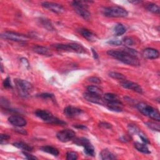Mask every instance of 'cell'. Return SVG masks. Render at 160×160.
<instances>
[{
	"mask_svg": "<svg viewBox=\"0 0 160 160\" xmlns=\"http://www.w3.org/2000/svg\"><path fill=\"white\" fill-rule=\"evenodd\" d=\"M107 54L111 57L128 65L138 67L140 64L138 58L128 54L124 50H109L107 51Z\"/></svg>",
	"mask_w": 160,
	"mask_h": 160,
	"instance_id": "6da1fadb",
	"label": "cell"
},
{
	"mask_svg": "<svg viewBox=\"0 0 160 160\" xmlns=\"http://www.w3.org/2000/svg\"><path fill=\"white\" fill-rule=\"evenodd\" d=\"M35 115L37 117L41 119L43 121L46 122V123L61 126H64L67 124L63 120L54 117L50 111L47 110L38 109L35 111Z\"/></svg>",
	"mask_w": 160,
	"mask_h": 160,
	"instance_id": "7a4b0ae2",
	"label": "cell"
},
{
	"mask_svg": "<svg viewBox=\"0 0 160 160\" xmlns=\"http://www.w3.org/2000/svg\"><path fill=\"white\" fill-rule=\"evenodd\" d=\"M15 84L19 95L24 98L30 96L33 90V86L30 82L23 80H16Z\"/></svg>",
	"mask_w": 160,
	"mask_h": 160,
	"instance_id": "3957f363",
	"label": "cell"
},
{
	"mask_svg": "<svg viewBox=\"0 0 160 160\" xmlns=\"http://www.w3.org/2000/svg\"><path fill=\"white\" fill-rule=\"evenodd\" d=\"M137 108L143 115L157 121H160L159 113L153 107L146 104L145 103H140L137 105Z\"/></svg>",
	"mask_w": 160,
	"mask_h": 160,
	"instance_id": "277c9868",
	"label": "cell"
},
{
	"mask_svg": "<svg viewBox=\"0 0 160 160\" xmlns=\"http://www.w3.org/2000/svg\"><path fill=\"white\" fill-rule=\"evenodd\" d=\"M103 13L105 16L112 18H125L128 15V11L120 6H110L104 8Z\"/></svg>",
	"mask_w": 160,
	"mask_h": 160,
	"instance_id": "5b68a950",
	"label": "cell"
},
{
	"mask_svg": "<svg viewBox=\"0 0 160 160\" xmlns=\"http://www.w3.org/2000/svg\"><path fill=\"white\" fill-rule=\"evenodd\" d=\"M87 2L83 1H74L72 5L74 8L75 11L84 20H88L91 18V13L88 10V6L86 4Z\"/></svg>",
	"mask_w": 160,
	"mask_h": 160,
	"instance_id": "8992f818",
	"label": "cell"
},
{
	"mask_svg": "<svg viewBox=\"0 0 160 160\" xmlns=\"http://www.w3.org/2000/svg\"><path fill=\"white\" fill-rule=\"evenodd\" d=\"M1 36L3 39L16 42L24 43L28 40V38L26 36L12 31H5L2 34Z\"/></svg>",
	"mask_w": 160,
	"mask_h": 160,
	"instance_id": "52a82bcc",
	"label": "cell"
},
{
	"mask_svg": "<svg viewBox=\"0 0 160 160\" xmlns=\"http://www.w3.org/2000/svg\"><path fill=\"white\" fill-rule=\"evenodd\" d=\"M76 136L74 131L70 129H65L59 131L56 135V137L63 143H67L70 141L74 139Z\"/></svg>",
	"mask_w": 160,
	"mask_h": 160,
	"instance_id": "ba28073f",
	"label": "cell"
},
{
	"mask_svg": "<svg viewBox=\"0 0 160 160\" xmlns=\"http://www.w3.org/2000/svg\"><path fill=\"white\" fill-rule=\"evenodd\" d=\"M41 5L43 8L48 9L50 11L57 14H61L65 11V9L63 8V6L56 3L45 2L42 3Z\"/></svg>",
	"mask_w": 160,
	"mask_h": 160,
	"instance_id": "9c48e42d",
	"label": "cell"
},
{
	"mask_svg": "<svg viewBox=\"0 0 160 160\" xmlns=\"http://www.w3.org/2000/svg\"><path fill=\"white\" fill-rule=\"evenodd\" d=\"M83 96L84 99L87 100L88 101L95 103V104H98L100 105H105V101L102 98V96L95 95V94H93L89 92L84 93Z\"/></svg>",
	"mask_w": 160,
	"mask_h": 160,
	"instance_id": "30bf717a",
	"label": "cell"
},
{
	"mask_svg": "<svg viewBox=\"0 0 160 160\" xmlns=\"http://www.w3.org/2000/svg\"><path fill=\"white\" fill-rule=\"evenodd\" d=\"M121 86L123 87L124 88L128 89L133 90L134 91H136L138 93L142 94L143 93V89L138 84L134 83L133 81H127V80H123V81L121 82Z\"/></svg>",
	"mask_w": 160,
	"mask_h": 160,
	"instance_id": "8fae6325",
	"label": "cell"
},
{
	"mask_svg": "<svg viewBox=\"0 0 160 160\" xmlns=\"http://www.w3.org/2000/svg\"><path fill=\"white\" fill-rule=\"evenodd\" d=\"M8 121L13 126L19 128L23 127L27 124V121L24 118L18 115H13L9 117Z\"/></svg>",
	"mask_w": 160,
	"mask_h": 160,
	"instance_id": "7c38bea8",
	"label": "cell"
},
{
	"mask_svg": "<svg viewBox=\"0 0 160 160\" xmlns=\"http://www.w3.org/2000/svg\"><path fill=\"white\" fill-rule=\"evenodd\" d=\"M83 113V111L78 108H75L72 106H68L66 107L64 109V115L68 118H74L80 115Z\"/></svg>",
	"mask_w": 160,
	"mask_h": 160,
	"instance_id": "4fadbf2b",
	"label": "cell"
},
{
	"mask_svg": "<svg viewBox=\"0 0 160 160\" xmlns=\"http://www.w3.org/2000/svg\"><path fill=\"white\" fill-rule=\"evenodd\" d=\"M143 55L145 58H146L147 59L155 60V59H157L159 58V53L156 49L148 48H146L143 51Z\"/></svg>",
	"mask_w": 160,
	"mask_h": 160,
	"instance_id": "5bb4252c",
	"label": "cell"
},
{
	"mask_svg": "<svg viewBox=\"0 0 160 160\" xmlns=\"http://www.w3.org/2000/svg\"><path fill=\"white\" fill-rule=\"evenodd\" d=\"M107 108L113 111L121 112L123 109V105L122 104L121 101H112L106 103Z\"/></svg>",
	"mask_w": 160,
	"mask_h": 160,
	"instance_id": "9a60e30c",
	"label": "cell"
},
{
	"mask_svg": "<svg viewBox=\"0 0 160 160\" xmlns=\"http://www.w3.org/2000/svg\"><path fill=\"white\" fill-rule=\"evenodd\" d=\"M79 32L82 36H83L88 41H95L96 40V36L91 31L85 29V28H81L79 30Z\"/></svg>",
	"mask_w": 160,
	"mask_h": 160,
	"instance_id": "2e32d148",
	"label": "cell"
},
{
	"mask_svg": "<svg viewBox=\"0 0 160 160\" xmlns=\"http://www.w3.org/2000/svg\"><path fill=\"white\" fill-rule=\"evenodd\" d=\"M33 51L39 54L45 56H52L51 52L46 47H43L41 46H34L33 48Z\"/></svg>",
	"mask_w": 160,
	"mask_h": 160,
	"instance_id": "e0dca14e",
	"label": "cell"
},
{
	"mask_svg": "<svg viewBox=\"0 0 160 160\" xmlns=\"http://www.w3.org/2000/svg\"><path fill=\"white\" fill-rule=\"evenodd\" d=\"M13 146L17 148L24 150V152H30L33 150V147L30 145H28L23 142H18L13 143Z\"/></svg>",
	"mask_w": 160,
	"mask_h": 160,
	"instance_id": "ac0fdd59",
	"label": "cell"
},
{
	"mask_svg": "<svg viewBox=\"0 0 160 160\" xmlns=\"http://www.w3.org/2000/svg\"><path fill=\"white\" fill-rule=\"evenodd\" d=\"M40 149L43 152L51 154L54 156H58L60 154V152H59L58 149H56V148H55L53 146H42L40 148Z\"/></svg>",
	"mask_w": 160,
	"mask_h": 160,
	"instance_id": "d6986e66",
	"label": "cell"
},
{
	"mask_svg": "<svg viewBox=\"0 0 160 160\" xmlns=\"http://www.w3.org/2000/svg\"><path fill=\"white\" fill-rule=\"evenodd\" d=\"M100 156H101V158L103 160H107V159L111 160V159H116L117 158L116 156L113 153H112L107 149L102 150L100 153Z\"/></svg>",
	"mask_w": 160,
	"mask_h": 160,
	"instance_id": "ffe728a7",
	"label": "cell"
},
{
	"mask_svg": "<svg viewBox=\"0 0 160 160\" xmlns=\"http://www.w3.org/2000/svg\"><path fill=\"white\" fill-rule=\"evenodd\" d=\"M135 148L138 150V152L144 153V154H150L151 152L149 150L148 147L146 146V144L140 143L139 142H136L134 143Z\"/></svg>",
	"mask_w": 160,
	"mask_h": 160,
	"instance_id": "44dd1931",
	"label": "cell"
},
{
	"mask_svg": "<svg viewBox=\"0 0 160 160\" xmlns=\"http://www.w3.org/2000/svg\"><path fill=\"white\" fill-rule=\"evenodd\" d=\"M69 46L71 48V52H76L77 53H85L86 50L84 47L78 43H70Z\"/></svg>",
	"mask_w": 160,
	"mask_h": 160,
	"instance_id": "7402d4cb",
	"label": "cell"
},
{
	"mask_svg": "<svg viewBox=\"0 0 160 160\" xmlns=\"http://www.w3.org/2000/svg\"><path fill=\"white\" fill-rule=\"evenodd\" d=\"M104 99L105 101V105L106 103L108 102H112V101H120V98L118 97L115 94L113 93H106L104 95Z\"/></svg>",
	"mask_w": 160,
	"mask_h": 160,
	"instance_id": "603a6c76",
	"label": "cell"
},
{
	"mask_svg": "<svg viewBox=\"0 0 160 160\" xmlns=\"http://www.w3.org/2000/svg\"><path fill=\"white\" fill-rule=\"evenodd\" d=\"M74 143L78 146H81L84 147L87 145L91 143L90 141L86 138H78L74 139Z\"/></svg>",
	"mask_w": 160,
	"mask_h": 160,
	"instance_id": "cb8c5ba5",
	"label": "cell"
},
{
	"mask_svg": "<svg viewBox=\"0 0 160 160\" xmlns=\"http://www.w3.org/2000/svg\"><path fill=\"white\" fill-rule=\"evenodd\" d=\"M126 31V29L124 25L122 24H118L115 28V34L116 36H121L124 34Z\"/></svg>",
	"mask_w": 160,
	"mask_h": 160,
	"instance_id": "d4e9b609",
	"label": "cell"
},
{
	"mask_svg": "<svg viewBox=\"0 0 160 160\" xmlns=\"http://www.w3.org/2000/svg\"><path fill=\"white\" fill-rule=\"evenodd\" d=\"M84 152L87 155L90 156H95V148L93 147L91 143H90L84 147Z\"/></svg>",
	"mask_w": 160,
	"mask_h": 160,
	"instance_id": "484cf974",
	"label": "cell"
},
{
	"mask_svg": "<svg viewBox=\"0 0 160 160\" xmlns=\"http://www.w3.org/2000/svg\"><path fill=\"white\" fill-rule=\"evenodd\" d=\"M146 9L149 11L152 12L153 13H155L156 15L159 14V11H160L159 7L156 4H154V3L148 4L146 6Z\"/></svg>",
	"mask_w": 160,
	"mask_h": 160,
	"instance_id": "4316f807",
	"label": "cell"
},
{
	"mask_svg": "<svg viewBox=\"0 0 160 160\" xmlns=\"http://www.w3.org/2000/svg\"><path fill=\"white\" fill-rule=\"evenodd\" d=\"M87 90L89 93L95 94V95L101 96H102L103 95V91H101V90L96 86H89L87 88Z\"/></svg>",
	"mask_w": 160,
	"mask_h": 160,
	"instance_id": "83f0119b",
	"label": "cell"
},
{
	"mask_svg": "<svg viewBox=\"0 0 160 160\" xmlns=\"http://www.w3.org/2000/svg\"><path fill=\"white\" fill-rule=\"evenodd\" d=\"M109 76L111 77L112 78L115 79V80H125L126 77L124 76L123 74H122L119 73L117 72H111L109 73Z\"/></svg>",
	"mask_w": 160,
	"mask_h": 160,
	"instance_id": "f1b7e54d",
	"label": "cell"
},
{
	"mask_svg": "<svg viewBox=\"0 0 160 160\" xmlns=\"http://www.w3.org/2000/svg\"><path fill=\"white\" fill-rule=\"evenodd\" d=\"M41 23L42 25H43V26L44 28H46V29H48L49 30H54V28L52 26V24H51V23L48 21L46 20V19H41Z\"/></svg>",
	"mask_w": 160,
	"mask_h": 160,
	"instance_id": "f546056e",
	"label": "cell"
},
{
	"mask_svg": "<svg viewBox=\"0 0 160 160\" xmlns=\"http://www.w3.org/2000/svg\"><path fill=\"white\" fill-rule=\"evenodd\" d=\"M146 126L153 131H159V125L158 124H156L155 123H153V122H148L146 123Z\"/></svg>",
	"mask_w": 160,
	"mask_h": 160,
	"instance_id": "4dcf8cb0",
	"label": "cell"
},
{
	"mask_svg": "<svg viewBox=\"0 0 160 160\" xmlns=\"http://www.w3.org/2000/svg\"><path fill=\"white\" fill-rule=\"evenodd\" d=\"M128 128L131 134H138L141 131V130L135 125H129Z\"/></svg>",
	"mask_w": 160,
	"mask_h": 160,
	"instance_id": "1f68e13d",
	"label": "cell"
},
{
	"mask_svg": "<svg viewBox=\"0 0 160 160\" xmlns=\"http://www.w3.org/2000/svg\"><path fill=\"white\" fill-rule=\"evenodd\" d=\"M78 158L77 153L74 152H69L67 154V159L68 160H76Z\"/></svg>",
	"mask_w": 160,
	"mask_h": 160,
	"instance_id": "d6a6232c",
	"label": "cell"
},
{
	"mask_svg": "<svg viewBox=\"0 0 160 160\" xmlns=\"http://www.w3.org/2000/svg\"><path fill=\"white\" fill-rule=\"evenodd\" d=\"M10 78L7 77L3 81V86L5 88H13V86L11 83Z\"/></svg>",
	"mask_w": 160,
	"mask_h": 160,
	"instance_id": "836d02e7",
	"label": "cell"
},
{
	"mask_svg": "<svg viewBox=\"0 0 160 160\" xmlns=\"http://www.w3.org/2000/svg\"><path fill=\"white\" fill-rule=\"evenodd\" d=\"M138 135H139L140 138L142 139V140L143 141V142L145 144H149V143H150V142H149V141L148 138L146 136V135H145L142 132V131H140V132L138 133Z\"/></svg>",
	"mask_w": 160,
	"mask_h": 160,
	"instance_id": "e575fe53",
	"label": "cell"
},
{
	"mask_svg": "<svg viewBox=\"0 0 160 160\" xmlns=\"http://www.w3.org/2000/svg\"><path fill=\"white\" fill-rule=\"evenodd\" d=\"M123 42L127 46H132L134 44V41L133 40L129 37H126L123 39Z\"/></svg>",
	"mask_w": 160,
	"mask_h": 160,
	"instance_id": "d590c367",
	"label": "cell"
},
{
	"mask_svg": "<svg viewBox=\"0 0 160 160\" xmlns=\"http://www.w3.org/2000/svg\"><path fill=\"white\" fill-rule=\"evenodd\" d=\"M109 44L111 45H113V46H119L122 44V41L118 40H109L107 42Z\"/></svg>",
	"mask_w": 160,
	"mask_h": 160,
	"instance_id": "8d00e7d4",
	"label": "cell"
},
{
	"mask_svg": "<svg viewBox=\"0 0 160 160\" xmlns=\"http://www.w3.org/2000/svg\"><path fill=\"white\" fill-rule=\"evenodd\" d=\"M10 138V136L8 135H4L2 134L0 136V139H1V144H3L4 142L6 143V142L8 141V139Z\"/></svg>",
	"mask_w": 160,
	"mask_h": 160,
	"instance_id": "74e56055",
	"label": "cell"
},
{
	"mask_svg": "<svg viewBox=\"0 0 160 160\" xmlns=\"http://www.w3.org/2000/svg\"><path fill=\"white\" fill-rule=\"evenodd\" d=\"M99 125L100 127L104 128L106 129H110L112 128V125L111 124L107 123V122H100Z\"/></svg>",
	"mask_w": 160,
	"mask_h": 160,
	"instance_id": "f35d334b",
	"label": "cell"
},
{
	"mask_svg": "<svg viewBox=\"0 0 160 160\" xmlns=\"http://www.w3.org/2000/svg\"><path fill=\"white\" fill-rule=\"evenodd\" d=\"M23 154L24 155L26 158L28 159H38L37 157H36V156H34L31 154H29L28 153V152H23Z\"/></svg>",
	"mask_w": 160,
	"mask_h": 160,
	"instance_id": "ab89813d",
	"label": "cell"
},
{
	"mask_svg": "<svg viewBox=\"0 0 160 160\" xmlns=\"http://www.w3.org/2000/svg\"><path fill=\"white\" fill-rule=\"evenodd\" d=\"M40 96L43 98H50V99L54 98V96L53 94H50V93H43V94H41Z\"/></svg>",
	"mask_w": 160,
	"mask_h": 160,
	"instance_id": "60d3db41",
	"label": "cell"
},
{
	"mask_svg": "<svg viewBox=\"0 0 160 160\" xmlns=\"http://www.w3.org/2000/svg\"><path fill=\"white\" fill-rule=\"evenodd\" d=\"M89 81L93 83H95V84H100L101 83V80L100 78H98V77H90L88 79Z\"/></svg>",
	"mask_w": 160,
	"mask_h": 160,
	"instance_id": "b9f144b4",
	"label": "cell"
},
{
	"mask_svg": "<svg viewBox=\"0 0 160 160\" xmlns=\"http://www.w3.org/2000/svg\"><path fill=\"white\" fill-rule=\"evenodd\" d=\"M15 131H16L17 133L23 135H27V131L24 129H16Z\"/></svg>",
	"mask_w": 160,
	"mask_h": 160,
	"instance_id": "7bdbcfd3",
	"label": "cell"
},
{
	"mask_svg": "<svg viewBox=\"0 0 160 160\" xmlns=\"http://www.w3.org/2000/svg\"><path fill=\"white\" fill-rule=\"evenodd\" d=\"M129 140H130V138H129V136H128L127 135L123 136L121 138V141H122V142H125V143L129 142Z\"/></svg>",
	"mask_w": 160,
	"mask_h": 160,
	"instance_id": "ee69618b",
	"label": "cell"
},
{
	"mask_svg": "<svg viewBox=\"0 0 160 160\" xmlns=\"http://www.w3.org/2000/svg\"><path fill=\"white\" fill-rule=\"evenodd\" d=\"M74 128H78V129H87V127L84 125H76L74 126Z\"/></svg>",
	"mask_w": 160,
	"mask_h": 160,
	"instance_id": "f6af8a7d",
	"label": "cell"
},
{
	"mask_svg": "<svg viewBox=\"0 0 160 160\" xmlns=\"http://www.w3.org/2000/svg\"><path fill=\"white\" fill-rule=\"evenodd\" d=\"M91 50H92V52H93V56H94V58H95V59H96V60H98V58H99V56H98V53H97V52L95 50H94V49H91Z\"/></svg>",
	"mask_w": 160,
	"mask_h": 160,
	"instance_id": "bcb514c9",
	"label": "cell"
},
{
	"mask_svg": "<svg viewBox=\"0 0 160 160\" xmlns=\"http://www.w3.org/2000/svg\"><path fill=\"white\" fill-rule=\"evenodd\" d=\"M142 2L141 1H129V3H133V4H138V3H141Z\"/></svg>",
	"mask_w": 160,
	"mask_h": 160,
	"instance_id": "7dc6e473",
	"label": "cell"
}]
</instances>
